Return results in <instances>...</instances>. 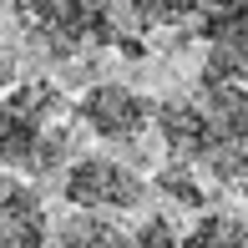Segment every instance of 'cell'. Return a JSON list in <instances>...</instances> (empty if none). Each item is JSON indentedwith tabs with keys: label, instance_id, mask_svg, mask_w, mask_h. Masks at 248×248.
Masks as SVG:
<instances>
[{
	"label": "cell",
	"instance_id": "1",
	"mask_svg": "<svg viewBox=\"0 0 248 248\" xmlns=\"http://www.w3.org/2000/svg\"><path fill=\"white\" fill-rule=\"evenodd\" d=\"M71 122H76V111L46 81L10 92L0 101V162H5V172L51 177L71 157V142H76Z\"/></svg>",
	"mask_w": 248,
	"mask_h": 248
},
{
	"label": "cell",
	"instance_id": "2",
	"mask_svg": "<svg viewBox=\"0 0 248 248\" xmlns=\"http://www.w3.org/2000/svg\"><path fill=\"white\" fill-rule=\"evenodd\" d=\"M202 117H208V152L202 162L223 183L248 193V46H218L202 71Z\"/></svg>",
	"mask_w": 248,
	"mask_h": 248
},
{
	"label": "cell",
	"instance_id": "3",
	"mask_svg": "<svg viewBox=\"0 0 248 248\" xmlns=\"http://www.w3.org/2000/svg\"><path fill=\"white\" fill-rule=\"evenodd\" d=\"M66 198L81 213H127L142 202V177L117 157H81L66 172Z\"/></svg>",
	"mask_w": 248,
	"mask_h": 248
},
{
	"label": "cell",
	"instance_id": "4",
	"mask_svg": "<svg viewBox=\"0 0 248 248\" xmlns=\"http://www.w3.org/2000/svg\"><path fill=\"white\" fill-rule=\"evenodd\" d=\"M76 122H86L107 142H137L147 132V122H152V101L137 96L132 86L107 81V86H92V92L76 101Z\"/></svg>",
	"mask_w": 248,
	"mask_h": 248
},
{
	"label": "cell",
	"instance_id": "5",
	"mask_svg": "<svg viewBox=\"0 0 248 248\" xmlns=\"http://www.w3.org/2000/svg\"><path fill=\"white\" fill-rule=\"evenodd\" d=\"M51 218L36 187H26L16 172H0V248H46Z\"/></svg>",
	"mask_w": 248,
	"mask_h": 248
},
{
	"label": "cell",
	"instance_id": "6",
	"mask_svg": "<svg viewBox=\"0 0 248 248\" xmlns=\"http://www.w3.org/2000/svg\"><path fill=\"white\" fill-rule=\"evenodd\" d=\"M152 122L162 127L177 162H202V152H208V117H202V107H193V101H162V107H152Z\"/></svg>",
	"mask_w": 248,
	"mask_h": 248
},
{
	"label": "cell",
	"instance_id": "7",
	"mask_svg": "<svg viewBox=\"0 0 248 248\" xmlns=\"http://www.w3.org/2000/svg\"><path fill=\"white\" fill-rule=\"evenodd\" d=\"M36 26L51 46H81L101 36V5L96 0H46V16H36Z\"/></svg>",
	"mask_w": 248,
	"mask_h": 248
},
{
	"label": "cell",
	"instance_id": "8",
	"mask_svg": "<svg viewBox=\"0 0 248 248\" xmlns=\"http://www.w3.org/2000/svg\"><path fill=\"white\" fill-rule=\"evenodd\" d=\"M56 248H132V238L101 213H76V218L61 223Z\"/></svg>",
	"mask_w": 248,
	"mask_h": 248
},
{
	"label": "cell",
	"instance_id": "9",
	"mask_svg": "<svg viewBox=\"0 0 248 248\" xmlns=\"http://www.w3.org/2000/svg\"><path fill=\"white\" fill-rule=\"evenodd\" d=\"M177 248H248V223L228 213H208L187 238H177Z\"/></svg>",
	"mask_w": 248,
	"mask_h": 248
},
{
	"label": "cell",
	"instance_id": "10",
	"mask_svg": "<svg viewBox=\"0 0 248 248\" xmlns=\"http://www.w3.org/2000/svg\"><path fill=\"white\" fill-rule=\"evenodd\" d=\"M157 193H162L167 202H177V208H202V202H208V198H202V187L193 183V167L177 162V157L157 172Z\"/></svg>",
	"mask_w": 248,
	"mask_h": 248
},
{
	"label": "cell",
	"instance_id": "11",
	"mask_svg": "<svg viewBox=\"0 0 248 248\" xmlns=\"http://www.w3.org/2000/svg\"><path fill=\"white\" fill-rule=\"evenodd\" d=\"M137 10L152 26H167V20H183V16H193V10H202V0H137Z\"/></svg>",
	"mask_w": 248,
	"mask_h": 248
},
{
	"label": "cell",
	"instance_id": "12",
	"mask_svg": "<svg viewBox=\"0 0 248 248\" xmlns=\"http://www.w3.org/2000/svg\"><path fill=\"white\" fill-rule=\"evenodd\" d=\"M132 248H177V228L167 218H147L137 228V238H132Z\"/></svg>",
	"mask_w": 248,
	"mask_h": 248
}]
</instances>
